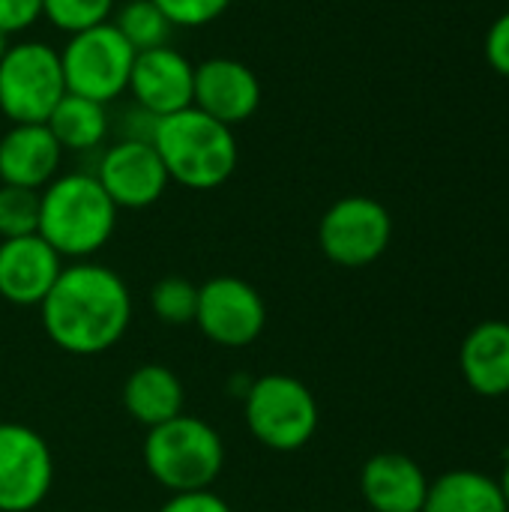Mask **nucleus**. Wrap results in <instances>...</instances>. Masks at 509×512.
Listing matches in <instances>:
<instances>
[{"mask_svg": "<svg viewBox=\"0 0 509 512\" xmlns=\"http://www.w3.org/2000/svg\"><path fill=\"white\" fill-rule=\"evenodd\" d=\"M39 312L48 339L60 351L93 357L123 339L132 321V297L111 267L75 261L60 270L57 282L39 303Z\"/></svg>", "mask_w": 509, "mask_h": 512, "instance_id": "1", "label": "nucleus"}, {"mask_svg": "<svg viewBox=\"0 0 509 512\" xmlns=\"http://www.w3.org/2000/svg\"><path fill=\"white\" fill-rule=\"evenodd\" d=\"M150 144L156 147L171 183L198 192L219 189L234 174L240 159L234 129L198 108L156 117Z\"/></svg>", "mask_w": 509, "mask_h": 512, "instance_id": "2", "label": "nucleus"}, {"mask_svg": "<svg viewBox=\"0 0 509 512\" xmlns=\"http://www.w3.org/2000/svg\"><path fill=\"white\" fill-rule=\"evenodd\" d=\"M117 207L96 174H63L39 192V237L60 255L84 261L114 234Z\"/></svg>", "mask_w": 509, "mask_h": 512, "instance_id": "3", "label": "nucleus"}, {"mask_svg": "<svg viewBox=\"0 0 509 512\" xmlns=\"http://www.w3.org/2000/svg\"><path fill=\"white\" fill-rule=\"evenodd\" d=\"M144 465L150 477L171 495L201 492L210 489L222 474L225 444L210 423L180 414L147 432Z\"/></svg>", "mask_w": 509, "mask_h": 512, "instance_id": "4", "label": "nucleus"}, {"mask_svg": "<svg viewBox=\"0 0 509 512\" xmlns=\"http://www.w3.org/2000/svg\"><path fill=\"white\" fill-rule=\"evenodd\" d=\"M246 426L258 444L276 453L303 450L318 432V402L291 375H264L243 393Z\"/></svg>", "mask_w": 509, "mask_h": 512, "instance_id": "5", "label": "nucleus"}, {"mask_svg": "<svg viewBox=\"0 0 509 512\" xmlns=\"http://www.w3.org/2000/svg\"><path fill=\"white\" fill-rule=\"evenodd\" d=\"M66 96L60 51L30 39L15 42L0 57V111L9 123H45Z\"/></svg>", "mask_w": 509, "mask_h": 512, "instance_id": "6", "label": "nucleus"}, {"mask_svg": "<svg viewBox=\"0 0 509 512\" xmlns=\"http://www.w3.org/2000/svg\"><path fill=\"white\" fill-rule=\"evenodd\" d=\"M132 63L135 48L120 36V30L111 21L72 33L60 51L66 93L87 96L102 105L126 93Z\"/></svg>", "mask_w": 509, "mask_h": 512, "instance_id": "7", "label": "nucleus"}, {"mask_svg": "<svg viewBox=\"0 0 509 512\" xmlns=\"http://www.w3.org/2000/svg\"><path fill=\"white\" fill-rule=\"evenodd\" d=\"M393 237L387 207L366 195L339 198L318 225L321 252L339 267H366L378 261Z\"/></svg>", "mask_w": 509, "mask_h": 512, "instance_id": "8", "label": "nucleus"}, {"mask_svg": "<svg viewBox=\"0 0 509 512\" xmlns=\"http://www.w3.org/2000/svg\"><path fill=\"white\" fill-rule=\"evenodd\" d=\"M54 483L45 438L21 423H0V512L36 510Z\"/></svg>", "mask_w": 509, "mask_h": 512, "instance_id": "9", "label": "nucleus"}, {"mask_svg": "<svg viewBox=\"0 0 509 512\" xmlns=\"http://www.w3.org/2000/svg\"><path fill=\"white\" fill-rule=\"evenodd\" d=\"M195 324L213 345L246 348L264 333L267 306L249 282L237 276H216L198 288Z\"/></svg>", "mask_w": 509, "mask_h": 512, "instance_id": "10", "label": "nucleus"}, {"mask_svg": "<svg viewBox=\"0 0 509 512\" xmlns=\"http://www.w3.org/2000/svg\"><path fill=\"white\" fill-rule=\"evenodd\" d=\"M96 180L117 210H144L156 204L171 183L156 147L144 138H123L111 144L99 159Z\"/></svg>", "mask_w": 509, "mask_h": 512, "instance_id": "11", "label": "nucleus"}, {"mask_svg": "<svg viewBox=\"0 0 509 512\" xmlns=\"http://www.w3.org/2000/svg\"><path fill=\"white\" fill-rule=\"evenodd\" d=\"M141 111L150 117H168L183 108H192L195 90V66L186 54L171 45H159L150 51H138L129 87H126Z\"/></svg>", "mask_w": 509, "mask_h": 512, "instance_id": "12", "label": "nucleus"}, {"mask_svg": "<svg viewBox=\"0 0 509 512\" xmlns=\"http://www.w3.org/2000/svg\"><path fill=\"white\" fill-rule=\"evenodd\" d=\"M258 105H261V81L243 60L210 57L195 66L192 108L234 129L246 123L258 111Z\"/></svg>", "mask_w": 509, "mask_h": 512, "instance_id": "13", "label": "nucleus"}, {"mask_svg": "<svg viewBox=\"0 0 509 512\" xmlns=\"http://www.w3.org/2000/svg\"><path fill=\"white\" fill-rule=\"evenodd\" d=\"M63 270V258L39 237L0 240V297L12 306H39Z\"/></svg>", "mask_w": 509, "mask_h": 512, "instance_id": "14", "label": "nucleus"}, {"mask_svg": "<svg viewBox=\"0 0 509 512\" xmlns=\"http://www.w3.org/2000/svg\"><path fill=\"white\" fill-rule=\"evenodd\" d=\"M63 147L45 123H12L0 138V183L45 189L60 168Z\"/></svg>", "mask_w": 509, "mask_h": 512, "instance_id": "15", "label": "nucleus"}, {"mask_svg": "<svg viewBox=\"0 0 509 512\" xmlns=\"http://www.w3.org/2000/svg\"><path fill=\"white\" fill-rule=\"evenodd\" d=\"M360 489L375 512H423L429 480L414 459L402 453H378L363 465Z\"/></svg>", "mask_w": 509, "mask_h": 512, "instance_id": "16", "label": "nucleus"}, {"mask_svg": "<svg viewBox=\"0 0 509 512\" xmlns=\"http://www.w3.org/2000/svg\"><path fill=\"white\" fill-rule=\"evenodd\" d=\"M459 369L468 387L480 396L498 399L509 393V324L507 321H483L477 324L462 348Z\"/></svg>", "mask_w": 509, "mask_h": 512, "instance_id": "17", "label": "nucleus"}, {"mask_svg": "<svg viewBox=\"0 0 509 512\" xmlns=\"http://www.w3.org/2000/svg\"><path fill=\"white\" fill-rule=\"evenodd\" d=\"M183 402H186V396H183L180 378L162 363L138 366L123 384V408L129 411V417L135 423H141L147 429L180 417Z\"/></svg>", "mask_w": 509, "mask_h": 512, "instance_id": "18", "label": "nucleus"}, {"mask_svg": "<svg viewBox=\"0 0 509 512\" xmlns=\"http://www.w3.org/2000/svg\"><path fill=\"white\" fill-rule=\"evenodd\" d=\"M423 512H509L501 483L480 471H450L429 483Z\"/></svg>", "mask_w": 509, "mask_h": 512, "instance_id": "19", "label": "nucleus"}, {"mask_svg": "<svg viewBox=\"0 0 509 512\" xmlns=\"http://www.w3.org/2000/svg\"><path fill=\"white\" fill-rule=\"evenodd\" d=\"M45 126L51 129V135L57 138V144L63 150L81 153V150H93V147H99V141H105V135H108V111H105L102 102L66 93L54 105Z\"/></svg>", "mask_w": 509, "mask_h": 512, "instance_id": "20", "label": "nucleus"}, {"mask_svg": "<svg viewBox=\"0 0 509 512\" xmlns=\"http://www.w3.org/2000/svg\"><path fill=\"white\" fill-rule=\"evenodd\" d=\"M111 24L135 48V54L168 45V36H171V21L165 18V12L153 0H129V3H123L114 12Z\"/></svg>", "mask_w": 509, "mask_h": 512, "instance_id": "21", "label": "nucleus"}, {"mask_svg": "<svg viewBox=\"0 0 509 512\" xmlns=\"http://www.w3.org/2000/svg\"><path fill=\"white\" fill-rule=\"evenodd\" d=\"M150 309L162 324H171V327L195 324L198 288L183 276H165L150 291Z\"/></svg>", "mask_w": 509, "mask_h": 512, "instance_id": "22", "label": "nucleus"}, {"mask_svg": "<svg viewBox=\"0 0 509 512\" xmlns=\"http://www.w3.org/2000/svg\"><path fill=\"white\" fill-rule=\"evenodd\" d=\"M39 231V192L0 183V240L30 237Z\"/></svg>", "mask_w": 509, "mask_h": 512, "instance_id": "23", "label": "nucleus"}, {"mask_svg": "<svg viewBox=\"0 0 509 512\" xmlns=\"http://www.w3.org/2000/svg\"><path fill=\"white\" fill-rule=\"evenodd\" d=\"M42 15L63 33H81L111 21L114 0H42Z\"/></svg>", "mask_w": 509, "mask_h": 512, "instance_id": "24", "label": "nucleus"}, {"mask_svg": "<svg viewBox=\"0 0 509 512\" xmlns=\"http://www.w3.org/2000/svg\"><path fill=\"white\" fill-rule=\"evenodd\" d=\"M153 3L165 12L171 27H204L231 6V0H153Z\"/></svg>", "mask_w": 509, "mask_h": 512, "instance_id": "25", "label": "nucleus"}, {"mask_svg": "<svg viewBox=\"0 0 509 512\" xmlns=\"http://www.w3.org/2000/svg\"><path fill=\"white\" fill-rule=\"evenodd\" d=\"M42 18V0H0V30L21 33Z\"/></svg>", "mask_w": 509, "mask_h": 512, "instance_id": "26", "label": "nucleus"}, {"mask_svg": "<svg viewBox=\"0 0 509 512\" xmlns=\"http://www.w3.org/2000/svg\"><path fill=\"white\" fill-rule=\"evenodd\" d=\"M486 60L489 66L509 78V12H504L501 18H495V24L486 30V42H483Z\"/></svg>", "mask_w": 509, "mask_h": 512, "instance_id": "27", "label": "nucleus"}, {"mask_svg": "<svg viewBox=\"0 0 509 512\" xmlns=\"http://www.w3.org/2000/svg\"><path fill=\"white\" fill-rule=\"evenodd\" d=\"M159 512H231V507L210 489L201 492H177L171 495Z\"/></svg>", "mask_w": 509, "mask_h": 512, "instance_id": "28", "label": "nucleus"}, {"mask_svg": "<svg viewBox=\"0 0 509 512\" xmlns=\"http://www.w3.org/2000/svg\"><path fill=\"white\" fill-rule=\"evenodd\" d=\"M498 483H501V492H504V501H507V507H509V462H507V468H504V477H501Z\"/></svg>", "mask_w": 509, "mask_h": 512, "instance_id": "29", "label": "nucleus"}, {"mask_svg": "<svg viewBox=\"0 0 509 512\" xmlns=\"http://www.w3.org/2000/svg\"><path fill=\"white\" fill-rule=\"evenodd\" d=\"M6 48H9V42H6V33L0 30V57H3V51H6Z\"/></svg>", "mask_w": 509, "mask_h": 512, "instance_id": "30", "label": "nucleus"}]
</instances>
